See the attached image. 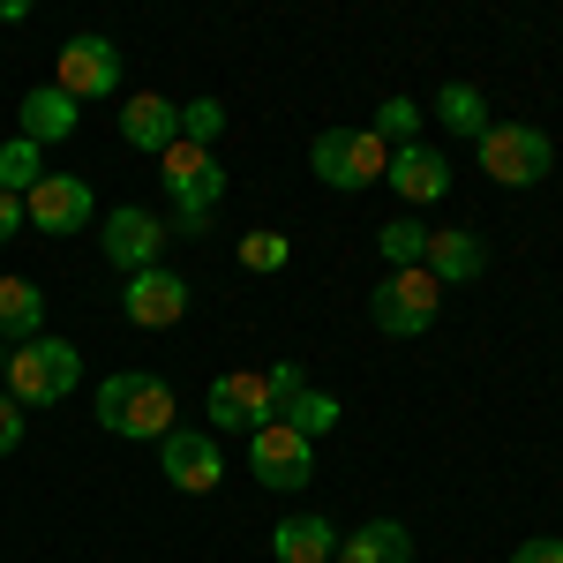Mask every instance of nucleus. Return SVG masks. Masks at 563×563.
Listing matches in <instances>:
<instances>
[{
	"instance_id": "nucleus-1",
	"label": "nucleus",
	"mask_w": 563,
	"mask_h": 563,
	"mask_svg": "<svg viewBox=\"0 0 563 563\" xmlns=\"http://www.w3.org/2000/svg\"><path fill=\"white\" fill-rule=\"evenodd\" d=\"M98 429L135 435V443H166L174 435V390L151 368H121L98 384Z\"/></svg>"
},
{
	"instance_id": "nucleus-2",
	"label": "nucleus",
	"mask_w": 563,
	"mask_h": 563,
	"mask_svg": "<svg viewBox=\"0 0 563 563\" xmlns=\"http://www.w3.org/2000/svg\"><path fill=\"white\" fill-rule=\"evenodd\" d=\"M84 376V353L68 346V339H31V346L8 353V368H0V390L31 413V406H60L68 390Z\"/></svg>"
},
{
	"instance_id": "nucleus-3",
	"label": "nucleus",
	"mask_w": 563,
	"mask_h": 563,
	"mask_svg": "<svg viewBox=\"0 0 563 563\" xmlns=\"http://www.w3.org/2000/svg\"><path fill=\"white\" fill-rule=\"evenodd\" d=\"M308 166H316L323 188H376L390 174V143L376 129H323L316 151H308Z\"/></svg>"
},
{
	"instance_id": "nucleus-4",
	"label": "nucleus",
	"mask_w": 563,
	"mask_h": 563,
	"mask_svg": "<svg viewBox=\"0 0 563 563\" xmlns=\"http://www.w3.org/2000/svg\"><path fill=\"white\" fill-rule=\"evenodd\" d=\"M481 166H488V180H504V188H541L549 166H556V151H549V135H541V129L488 121V135H481Z\"/></svg>"
},
{
	"instance_id": "nucleus-5",
	"label": "nucleus",
	"mask_w": 563,
	"mask_h": 563,
	"mask_svg": "<svg viewBox=\"0 0 563 563\" xmlns=\"http://www.w3.org/2000/svg\"><path fill=\"white\" fill-rule=\"evenodd\" d=\"M368 316H376V331H390V339H421L435 323V278L429 271H390L384 286L368 294Z\"/></svg>"
},
{
	"instance_id": "nucleus-6",
	"label": "nucleus",
	"mask_w": 563,
	"mask_h": 563,
	"mask_svg": "<svg viewBox=\"0 0 563 563\" xmlns=\"http://www.w3.org/2000/svg\"><path fill=\"white\" fill-rule=\"evenodd\" d=\"M98 233H106V241H98V249H106V263H113V271H129V278H135V271H158L166 241H174V233H166V218L143 211V203H121V211L106 218Z\"/></svg>"
},
{
	"instance_id": "nucleus-7",
	"label": "nucleus",
	"mask_w": 563,
	"mask_h": 563,
	"mask_svg": "<svg viewBox=\"0 0 563 563\" xmlns=\"http://www.w3.org/2000/svg\"><path fill=\"white\" fill-rule=\"evenodd\" d=\"M53 90H68L76 106H84V98H113V90H121V45L98 38V31H76V38L60 45V76H53Z\"/></svg>"
},
{
	"instance_id": "nucleus-8",
	"label": "nucleus",
	"mask_w": 563,
	"mask_h": 563,
	"mask_svg": "<svg viewBox=\"0 0 563 563\" xmlns=\"http://www.w3.org/2000/svg\"><path fill=\"white\" fill-rule=\"evenodd\" d=\"M249 474H256L263 488H301V481L316 474V443H308L301 429H286V421H271V429L249 435Z\"/></svg>"
},
{
	"instance_id": "nucleus-9",
	"label": "nucleus",
	"mask_w": 563,
	"mask_h": 563,
	"mask_svg": "<svg viewBox=\"0 0 563 563\" xmlns=\"http://www.w3.org/2000/svg\"><path fill=\"white\" fill-rule=\"evenodd\" d=\"M158 174L174 188V211H218V196H225V166H218L211 151H196V143L158 151Z\"/></svg>"
},
{
	"instance_id": "nucleus-10",
	"label": "nucleus",
	"mask_w": 563,
	"mask_h": 563,
	"mask_svg": "<svg viewBox=\"0 0 563 563\" xmlns=\"http://www.w3.org/2000/svg\"><path fill=\"white\" fill-rule=\"evenodd\" d=\"M121 316H129L135 331H166V323H180L188 316V278L180 271H135L129 278V294H121Z\"/></svg>"
},
{
	"instance_id": "nucleus-11",
	"label": "nucleus",
	"mask_w": 563,
	"mask_h": 563,
	"mask_svg": "<svg viewBox=\"0 0 563 563\" xmlns=\"http://www.w3.org/2000/svg\"><path fill=\"white\" fill-rule=\"evenodd\" d=\"M203 406H211L218 429H271L278 413H271V384H263V368H233V376H218L211 390H203Z\"/></svg>"
},
{
	"instance_id": "nucleus-12",
	"label": "nucleus",
	"mask_w": 563,
	"mask_h": 563,
	"mask_svg": "<svg viewBox=\"0 0 563 563\" xmlns=\"http://www.w3.org/2000/svg\"><path fill=\"white\" fill-rule=\"evenodd\" d=\"M158 466H166V481H174L180 496H211L218 481H225V459H218V443L203 429H174L158 443Z\"/></svg>"
},
{
	"instance_id": "nucleus-13",
	"label": "nucleus",
	"mask_w": 563,
	"mask_h": 563,
	"mask_svg": "<svg viewBox=\"0 0 563 563\" xmlns=\"http://www.w3.org/2000/svg\"><path fill=\"white\" fill-rule=\"evenodd\" d=\"M90 180H76V174H45L31 196H23V218L38 225V233H84L90 225Z\"/></svg>"
},
{
	"instance_id": "nucleus-14",
	"label": "nucleus",
	"mask_w": 563,
	"mask_h": 563,
	"mask_svg": "<svg viewBox=\"0 0 563 563\" xmlns=\"http://www.w3.org/2000/svg\"><path fill=\"white\" fill-rule=\"evenodd\" d=\"M121 143H135V151H174L180 143V106L158 98V90H135L129 106H121Z\"/></svg>"
},
{
	"instance_id": "nucleus-15",
	"label": "nucleus",
	"mask_w": 563,
	"mask_h": 563,
	"mask_svg": "<svg viewBox=\"0 0 563 563\" xmlns=\"http://www.w3.org/2000/svg\"><path fill=\"white\" fill-rule=\"evenodd\" d=\"M384 180L406 196V203H435V196L451 188V166H443V151H429V143H406V151H390Z\"/></svg>"
},
{
	"instance_id": "nucleus-16",
	"label": "nucleus",
	"mask_w": 563,
	"mask_h": 563,
	"mask_svg": "<svg viewBox=\"0 0 563 563\" xmlns=\"http://www.w3.org/2000/svg\"><path fill=\"white\" fill-rule=\"evenodd\" d=\"M15 121H23V135H31L38 151H45V143H68V135H76V98L53 90V84H38L23 106H15Z\"/></svg>"
},
{
	"instance_id": "nucleus-17",
	"label": "nucleus",
	"mask_w": 563,
	"mask_h": 563,
	"mask_svg": "<svg viewBox=\"0 0 563 563\" xmlns=\"http://www.w3.org/2000/svg\"><path fill=\"white\" fill-rule=\"evenodd\" d=\"M271 549H278V563H331V556H339V526L316 519V511H301V519H278Z\"/></svg>"
},
{
	"instance_id": "nucleus-18",
	"label": "nucleus",
	"mask_w": 563,
	"mask_h": 563,
	"mask_svg": "<svg viewBox=\"0 0 563 563\" xmlns=\"http://www.w3.org/2000/svg\"><path fill=\"white\" fill-rule=\"evenodd\" d=\"M331 563H413V533L398 519H368L361 533H346L339 541V556Z\"/></svg>"
},
{
	"instance_id": "nucleus-19",
	"label": "nucleus",
	"mask_w": 563,
	"mask_h": 563,
	"mask_svg": "<svg viewBox=\"0 0 563 563\" xmlns=\"http://www.w3.org/2000/svg\"><path fill=\"white\" fill-rule=\"evenodd\" d=\"M481 263H488V249H481L474 233H429L421 271H429L435 286H466V278H481Z\"/></svg>"
},
{
	"instance_id": "nucleus-20",
	"label": "nucleus",
	"mask_w": 563,
	"mask_h": 563,
	"mask_svg": "<svg viewBox=\"0 0 563 563\" xmlns=\"http://www.w3.org/2000/svg\"><path fill=\"white\" fill-rule=\"evenodd\" d=\"M0 339H45V294L31 278H0Z\"/></svg>"
},
{
	"instance_id": "nucleus-21",
	"label": "nucleus",
	"mask_w": 563,
	"mask_h": 563,
	"mask_svg": "<svg viewBox=\"0 0 563 563\" xmlns=\"http://www.w3.org/2000/svg\"><path fill=\"white\" fill-rule=\"evenodd\" d=\"M435 121H443L451 135H474L481 143V135H488V98H481L474 84H443L435 90Z\"/></svg>"
},
{
	"instance_id": "nucleus-22",
	"label": "nucleus",
	"mask_w": 563,
	"mask_h": 563,
	"mask_svg": "<svg viewBox=\"0 0 563 563\" xmlns=\"http://www.w3.org/2000/svg\"><path fill=\"white\" fill-rule=\"evenodd\" d=\"M38 180H45V151L31 135H8V143H0V188H8V196H31Z\"/></svg>"
},
{
	"instance_id": "nucleus-23",
	"label": "nucleus",
	"mask_w": 563,
	"mask_h": 563,
	"mask_svg": "<svg viewBox=\"0 0 563 563\" xmlns=\"http://www.w3.org/2000/svg\"><path fill=\"white\" fill-rule=\"evenodd\" d=\"M376 249H384L390 271H421V256H429V225H421V218H390L384 233H376Z\"/></svg>"
},
{
	"instance_id": "nucleus-24",
	"label": "nucleus",
	"mask_w": 563,
	"mask_h": 563,
	"mask_svg": "<svg viewBox=\"0 0 563 563\" xmlns=\"http://www.w3.org/2000/svg\"><path fill=\"white\" fill-rule=\"evenodd\" d=\"M286 429H301L308 443H316V435H331V429H339V398H331V390H316V384H308L301 398L286 406Z\"/></svg>"
},
{
	"instance_id": "nucleus-25",
	"label": "nucleus",
	"mask_w": 563,
	"mask_h": 563,
	"mask_svg": "<svg viewBox=\"0 0 563 563\" xmlns=\"http://www.w3.org/2000/svg\"><path fill=\"white\" fill-rule=\"evenodd\" d=\"M218 135H225V106H218V98H188V106H180V143L211 151Z\"/></svg>"
},
{
	"instance_id": "nucleus-26",
	"label": "nucleus",
	"mask_w": 563,
	"mask_h": 563,
	"mask_svg": "<svg viewBox=\"0 0 563 563\" xmlns=\"http://www.w3.org/2000/svg\"><path fill=\"white\" fill-rule=\"evenodd\" d=\"M368 129L384 135L390 151H406V143H413V135H421V106H413V98H384V113H376V121H368Z\"/></svg>"
},
{
	"instance_id": "nucleus-27",
	"label": "nucleus",
	"mask_w": 563,
	"mask_h": 563,
	"mask_svg": "<svg viewBox=\"0 0 563 563\" xmlns=\"http://www.w3.org/2000/svg\"><path fill=\"white\" fill-rule=\"evenodd\" d=\"M286 256H294L286 233H241V271H263L271 278V271H286Z\"/></svg>"
},
{
	"instance_id": "nucleus-28",
	"label": "nucleus",
	"mask_w": 563,
	"mask_h": 563,
	"mask_svg": "<svg viewBox=\"0 0 563 563\" xmlns=\"http://www.w3.org/2000/svg\"><path fill=\"white\" fill-rule=\"evenodd\" d=\"M263 384H271V413L286 421V406H294V398H301V390H308V376H301V368H294V361H278V368H263Z\"/></svg>"
},
{
	"instance_id": "nucleus-29",
	"label": "nucleus",
	"mask_w": 563,
	"mask_h": 563,
	"mask_svg": "<svg viewBox=\"0 0 563 563\" xmlns=\"http://www.w3.org/2000/svg\"><path fill=\"white\" fill-rule=\"evenodd\" d=\"M15 443H23V406H15V398L0 390V459H8Z\"/></svg>"
},
{
	"instance_id": "nucleus-30",
	"label": "nucleus",
	"mask_w": 563,
	"mask_h": 563,
	"mask_svg": "<svg viewBox=\"0 0 563 563\" xmlns=\"http://www.w3.org/2000/svg\"><path fill=\"white\" fill-rule=\"evenodd\" d=\"M511 563H563V541H549V533H541V541H519Z\"/></svg>"
},
{
	"instance_id": "nucleus-31",
	"label": "nucleus",
	"mask_w": 563,
	"mask_h": 563,
	"mask_svg": "<svg viewBox=\"0 0 563 563\" xmlns=\"http://www.w3.org/2000/svg\"><path fill=\"white\" fill-rule=\"evenodd\" d=\"M15 225H23V196H8V188H0V241H8Z\"/></svg>"
},
{
	"instance_id": "nucleus-32",
	"label": "nucleus",
	"mask_w": 563,
	"mask_h": 563,
	"mask_svg": "<svg viewBox=\"0 0 563 563\" xmlns=\"http://www.w3.org/2000/svg\"><path fill=\"white\" fill-rule=\"evenodd\" d=\"M0 368H8V346H0Z\"/></svg>"
}]
</instances>
